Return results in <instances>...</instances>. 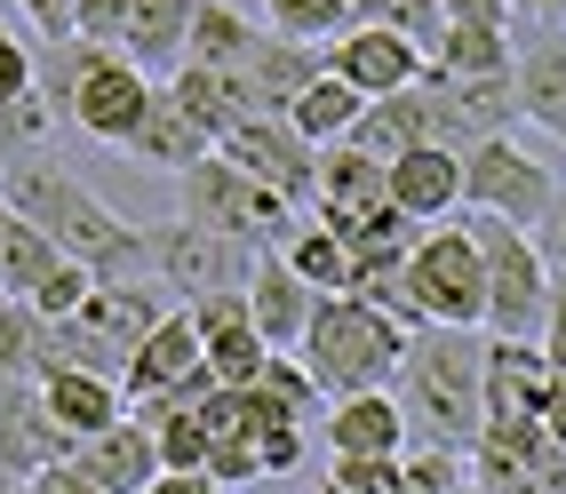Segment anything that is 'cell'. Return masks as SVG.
Here are the masks:
<instances>
[{
	"label": "cell",
	"mask_w": 566,
	"mask_h": 494,
	"mask_svg": "<svg viewBox=\"0 0 566 494\" xmlns=\"http://www.w3.org/2000/svg\"><path fill=\"white\" fill-rule=\"evenodd\" d=\"M518 120H535L543 136L566 144V41L518 56Z\"/></svg>",
	"instance_id": "4dcf8cb0"
},
{
	"label": "cell",
	"mask_w": 566,
	"mask_h": 494,
	"mask_svg": "<svg viewBox=\"0 0 566 494\" xmlns=\"http://www.w3.org/2000/svg\"><path fill=\"white\" fill-rule=\"evenodd\" d=\"M551 391H558V367L543 344L486 335V423H543Z\"/></svg>",
	"instance_id": "9a60e30c"
},
{
	"label": "cell",
	"mask_w": 566,
	"mask_h": 494,
	"mask_svg": "<svg viewBox=\"0 0 566 494\" xmlns=\"http://www.w3.org/2000/svg\"><path fill=\"white\" fill-rule=\"evenodd\" d=\"M407 351H415V335L399 319H384L375 303L319 295V312H312L304 351H295V359L319 375L327 399H352V391H391L399 375H407Z\"/></svg>",
	"instance_id": "277c9868"
},
{
	"label": "cell",
	"mask_w": 566,
	"mask_h": 494,
	"mask_svg": "<svg viewBox=\"0 0 566 494\" xmlns=\"http://www.w3.org/2000/svg\"><path fill=\"white\" fill-rule=\"evenodd\" d=\"M32 494H112V486L81 463V454H64V463H49L41 479H32Z\"/></svg>",
	"instance_id": "ee69618b"
},
{
	"label": "cell",
	"mask_w": 566,
	"mask_h": 494,
	"mask_svg": "<svg viewBox=\"0 0 566 494\" xmlns=\"http://www.w3.org/2000/svg\"><path fill=\"white\" fill-rule=\"evenodd\" d=\"M41 96H49L81 136L128 151V136L144 128V112L160 104V81H153L128 49L64 41V49H49V64H41Z\"/></svg>",
	"instance_id": "3957f363"
},
{
	"label": "cell",
	"mask_w": 566,
	"mask_h": 494,
	"mask_svg": "<svg viewBox=\"0 0 566 494\" xmlns=\"http://www.w3.org/2000/svg\"><path fill=\"white\" fill-rule=\"evenodd\" d=\"M41 335H49V319L0 287V383H32L41 375Z\"/></svg>",
	"instance_id": "d590c367"
},
{
	"label": "cell",
	"mask_w": 566,
	"mask_h": 494,
	"mask_svg": "<svg viewBox=\"0 0 566 494\" xmlns=\"http://www.w3.org/2000/svg\"><path fill=\"white\" fill-rule=\"evenodd\" d=\"M479 223V248H486V335H518V344H543V312H551V255L535 232L518 223Z\"/></svg>",
	"instance_id": "52a82bcc"
},
{
	"label": "cell",
	"mask_w": 566,
	"mask_h": 494,
	"mask_svg": "<svg viewBox=\"0 0 566 494\" xmlns=\"http://www.w3.org/2000/svg\"><path fill=\"white\" fill-rule=\"evenodd\" d=\"M128 151H136V160L144 168H168V176H192L200 160H208V151H216V136L192 120V112H184L176 96H168V81H160V104L153 112H144V128L128 136Z\"/></svg>",
	"instance_id": "cb8c5ba5"
},
{
	"label": "cell",
	"mask_w": 566,
	"mask_h": 494,
	"mask_svg": "<svg viewBox=\"0 0 566 494\" xmlns=\"http://www.w3.org/2000/svg\"><path fill=\"white\" fill-rule=\"evenodd\" d=\"M415 272V295H423V319L431 327H471L486 335V248H479V223L455 216V223H431L407 255Z\"/></svg>",
	"instance_id": "8992f818"
},
{
	"label": "cell",
	"mask_w": 566,
	"mask_h": 494,
	"mask_svg": "<svg viewBox=\"0 0 566 494\" xmlns=\"http://www.w3.org/2000/svg\"><path fill=\"white\" fill-rule=\"evenodd\" d=\"M81 463H88L112 494H153V479L168 471V463H160V431L144 423V414H128V423L96 431V439L81 446Z\"/></svg>",
	"instance_id": "7402d4cb"
},
{
	"label": "cell",
	"mask_w": 566,
	"mask_h": 494,
	"mask_svg": "<svg viewBox=\"0 0 566 494\" xmlns=\"http://www.w3.org/2000/svg\"><path fill=\"white\" fill-rule=\"evenodd\" d=\"M471 479L486 494H566V446L543 423H486L471 446Z\"/></svg>",
	"instance_id": "8fae6325"
},
{
	"label": "cell",
	"mask_w": 566,
	"mask_h": 494,
	"mask_svg": "<svg viewBox=\"0 0 566 494\" xmlns=\"http://www.w3.org/2000/svg\"><path fill=\"white\" fill-rule=\"evenodd\" d=\"M0 200H9V168H0Z\"/></svg>",
	"instance_id": "9f6ffc18"
},
{
	"label": "cell",
	"mask_w": 566,
	"mask_h": 494,
	"mask_svg": "<svg viewBox=\"0 0 566 494\" xmlns=\"http://www.w3.org/2000/svg\"><path fill=\"white\" fill-rule=\"evenodd\" d=\"M32 88H41V64H32V49L0 24V104H17V96H32Z\"/></svg>",
	"instance_id": "7bdbcfd3"
},
{
	"label": "cell",
	"mask_w": 566,
	"mask_h": 494,
	"mask_svg": "<svg viewBox=\"0 0 566 494\" xmlns=\"http://www.w3.org/2000/svg\"><path fill=\"white\" fill-rule=\"evenodd\" d=\"M359 24H384V32H407L415 49H439L447 41V0H352Z\"/></svg>",
	"instance_id": "f35d334b"
},
{
	"label": "cell",
	"mask_w": 566,
	"mask_h": 494,
	"mask_svg": "<svg viewBox=\"0 0 566 494\" xmlns=\"http://www.w3.org/2000/svg\"><path fill=\"white\" fill-rule=\"evenodd\" d=\"M9 208L41 223V232H49L72 263H88L96 287H112V280H153V248H144V223L112 216L81 176L49 160V151H41V160H17V168H9Z\"/></svg>",
	"instance_id": "6da1fadb"
},
{
	"label": "cell",
	"mask_w": 566,
	"mask_h": 494,
	"mask_svg": "<svg viewBox=\"0 0 566 494\" xmlns=\"http://www.w3.org/2000/svg\"><path fill=\"white\" fill-rule=\"evenodd\" d=\"M455 494H486V486H479V479H471V486H455Z\"/></svg>",
	"instance_id": "11a10c76"
},
{
	"label": "cell",
	"mask_w": 566,
	"mask_h": 494,
	"mask_svg": "<svg viewBox=\"0 0 566 494\" xmlns=\"http://www.w3.org/2000/svg\"><path fill=\"white\" fill-rule=\"evenodd\" d=\"M319 72H327V49H304V41H280V32H272V41L255 49L248 81H255L263 112H280V120H287V112H295V96H304V88L319 81Z\"/></svg>",
	"instance_id": "484cf974"
},
{
	"label": "cell",
	"mask_w": 566,
	"mask_h": 494,
	"mask_svg": "<svg viewBox=\"0 0 566 494\" xmlns=\"http://www.w3.org/2000/svg\"><path fill=\"white\" fill-rule=\"evenodd\" d=\"M327 72L335 81H352L367 104H384L415 81H431V56L407 41V32H384V24H352L344 41H327Z\"/></svg>",
	"instance_id": "5bb4252c"
},
{
	"label": "cell",
	"mask_w": 566,
	"mask_h": 494,
	"mask_svg": "<svg viewBox=\"0 0 566 494\" xmlns=\"http://www.w3.org/2000/svg\"><path fill=\"white\" fill-rule=\"evenodd\" d=\"M263 49V24H248L240 9H223V0H200L192 17V56L184 64H208V72H248Z\"/></svg>",
	"instance_id": "f1b7e54d"
},
{
	"label": "cell",
	"mask_w": 566,
	"mask_h": 494,
	"mask_svg": "<svg viewBox=\"0 0 566 494\" xmlns=\"http://www.w3.org/2000/svg\"><path fill=\"white\" fill-rule=\"evenodd\" d=\"M391 200L415 223H455L463 216V151H447V144L399 151V160H391Z\"/></svg>",
	"instance_id": "ac0fdd59"
},
{
	"label": "cell",
	"mask_w": 566,
	"mask_h": 494,
	"mask_svg": "<svg viewBox=\"0 0 566 494\" xmlns=\"http://www.w3.org/2000/svg\"><path fill=\"white\" fill-rule=\"evenodd\" d=\"M136 414L160 431V463H168V471H208V454H216V431H208V414H200V407H184V399H160V407H136Z\"/></svg>",
	"instance_id": "836d02e7"
},
{
	"label": "cell",
	"mask_w": 566,
	"mask_h": 494,
	"mask_svg": "<svg viewBox=\"0 0 566 494\" xmlns=\"http://www.w3.org/2000/svg\"><path fill=\"white\" fill-rule=\"evenodd\" d=\"M144 248H153V280H160L176 303L232 295V287L255 280V248L223 240V232H200L192 216H160V223H144Z\"/></svg>",
	"instance_id": "9c48e42d"
},
{
	"label": "cell",
	"mask_w": 566,
	"mask_h": 494,
	"mask_svg": "<svg viewBox=\"0 0 566 494\" xmlns=\"http://www.w3.org/2000/svg\"><path fill=\"white\" fill-rule=\"evenodd\" d=\"M184 312H192L200 344H216V335H232V327H255V312H248V287H232V295H200V303H184Z\"/></svg>",
	"instance_id": "b9f144b4"
},
{
	"label": "cell",
	"mask_w": 566,
	"mask_h": 494,
	"mask_svg": "<svg viewBox=\"0 0 566 494\" xmlns=\"http://www.w3.org/2000/svg\"><path fill=\"white\" fill-rule=\"evenodd\" d=\"M543 431L566 446V375H558V391H551V407H543Z\"/></svg>",
	"instance_id": "f907efd6"
},
{
	"label": "cell",
	"mask_w": 566,
	"mask_h": 494,
	"mask_svg": "<svg viewBox=\"0 0 566 494\" xmlns=\"http://www.w3.org/2000/svg\"><path fill=\"white\" fill-rule=\"evenodd\" d=\"M439 81H495V72H518L511 56V32H486V24H447V41L431 49Z\"/></svg>",
	"instance_id": "d6a6232c"
},
{
	"label": "cell",
	"mask_w": 566,
	"mask_h": 494,
	"mask_svg": "<svg viewBox=\"0 0 566 494\" xmlns=\"http://www.w3.org/2000/svg\"><path fill=\"white\" fill-rule=\"evenodd\" d=\"M64 263H72V255H64V248H56V240L41 232V223L9 208V248H0V287H9L17 303H32V295H41V287H49V280L64 272Z\"/></svg>",
	"instance_id": "f546056e"
},
{
	"label": "cell",
	"mask_w": 566,
	"mask_h": 494,
	"mask_svg": "<svg viewBox=\"0 0 566 494\" xmlns=\"http://www.w3.org/2000/svg\"><path fill=\"white\" fill-rule=\"evenodd\" d=\"M168 312H184V303H176L160 280H112V287L88 295V312H81V319L104 335L112 351H128V359H136V344H144V335H153Z\"/></svg>",
	"instance_id": "44dd1931"
},
{
	"label": "cell",
	"mask_w": 566,
	"mask_h": 494,
	"mask_svg": "<svg viewBox=\"0 0 566 494\" xmlns=\"http://www.w3.org/2000/svg\"><path fill=\"white\" fill-rule=\"evenodd\" d=\"M56 120L64 112L32 88V96H17V104H0V168H17V160H41L49 151V136H56Z\"/></svg>",
	"instance_id": "8d00e7d4"
},
{
	"label": "cell",
	"mask_w": 566,
	"mask_h": 494,
	"mask_svg": "<svg viewBox=\"0 0 566 494\" xmlns=\"http://www.w3.org/2000/svg\"><path fill=\"white\" fill-rule=\"evenodd\" d=\"M415 423L391 391H352L327 407V454H407Z\"/></svg>",
	"instance_id": "ffe728a7"
},
{
	"label": "cell",
	"mask_w": 566,
	"mask_h": 494,
	"mask_svg": "<svg viewBox=\"0 0 566 494\" xmlns=\"http://www.w3.org/2000/svg\"><path fill=\"white\" fill-rule=\"evenodd\" d=\"M399 407L423 446L471 454L486 439V335L471 327H423L399 375Z\"/></svg>",
	"instance_id": "7a4b0ae2"
},
{
	"label": "cell",
	"mask_w": 566,
	"mask_h": 494,
	"mask_svg": "<svg viewBox=\"0 0 566 494\" xmlns=\"http://www.w3.org/2000/svg\"><path fill=\"white\" fill-rule=\"evenodd\" d=\"M64 454H81V439L49 414L41 383H0V479L32 486L49 463H64Z\"/></svg>",
	"instance_id": "4fadbf2b"
},
{
	"label": "cell",
	"mask_w": 566,
	"mask_h": 494,
	"mask_svg": "<svg viewBox=\"0 0 566 494\" xmlns=\"http://www.w3.org/2000/svg\"><path fill=\"white\" fill-rule=\"evenodd\" d=\"M248 312H255V327H263V344H272V351H304V327L319 312V287L295 272L280 248H263L255 255V280H248Z\"/></svg>",
	"instance_id": "2e32d148"
},
{
	"label": "cell",
	"mask_w": 566,
	"mask_h": 494,
	"mask_svg": "<svg viewBox=\"0 0 566 494\" xmlns=\"http://www.w3.org/2000/svg\"><path fill=\"white\" fill-rule=\"evenodd\" d=\"M24 17L41 24L49 49H64V41H72V17H81V0H24Z\"/></svg>",
	"instance_id": "bcb514c9"
},
{
	"label": "cell",
	"mask_w": 566,
	"mask_h": 494,
	"mask_svg": "<svg viewBox=\"0 0 566 494\" xmlns=\"http://www.w3.org/2000/svg\"><path fill=\"white\" fill-rule=\"evenodd\" d=\"M208 391H216V375H208L200 327H192V312H168V319L136 344V359H128V407H160V399L200 407Z\"/></svg>",
	"instance_id": "30bf717a"
},
{
	"label": "cell",
	"mask_w": 566,
	"mask_h": 494,
	"mask_svg": "<svg viewBox=\"0 0 566 494\" xmlns=\"http://www.w3.org/2000/svg\"><path fill=\"white\" fill-rule=\"evenodd\" d=\"M543 351H551V367L566 375V272L551 280V312H543Z\"/></svg>",
	"instance_id": "c3c4849f"
},
{
	"label": "cell",
	"mask_w": 566,
	"mask_h": 494,
	"mask_svg": "<svg viewBox=\"0 0 566 494\" xmlns=\"http://www.w3.org/2000/svg\"><path fill=\"white\" fill-rule=\"evenodd\" d=\"M352 295L375 303L384 319H399L407 335H423V327H431V319H423V295H415L407 255H359V263H352Z\"/></svg>",
	"instance_id": "1f68e13d"
},
{
	"label": "cell",
	"mask_w": 566,
	"mask_h": 494,
	"mask_svg": "<svg viewBox=\"0 0 566 494\" xmlns=\"http://www.w3.org/2000/svg\"><path fill=\"white\" fill-rule=\"evenodd\" d=\"M359 112H367V96L352 88V81H335V72H319V81L295 96V112H287V128L304 136L312 151H327V144H352V128H359Z\"/></svg>",
	"instance_id": "4316f807"
},
{
	"label": "cell",
	"mask_w": 566,
	"mask_h": 494,
	"mask_svg": "<svg viewBox=\"0 0 566 494\" xmlns=\"http://www.w3.org/2000/svg\"><path fill=\"white\" fill-rule=\"evenodd\" d=\"M558 176L535 160V151H518L511 136H486L463 151V216H486V223H518V232H543L558 216Z\"/></svg>",
	"instance_id": "ba28073f"
},
{
	"label": "cell",
	"mask_w": 566,
	"mask_h": 494,
	"mask_svg": "<svg viewBox=\"0 0 566 494\" xmlns=\"http://www.w3.org/2000/svg\"><path fill=\"white\" fill-rule=\"evenodd\" d=\"M327 486H344V494H399V454H327Z\"/></svg>",
	"instance_id": "ab89813d"
},
{
	"label": "cell",
	"mask_w": 566,
	"mask_h": 494,
	"mask_svg": "<svg viewBox=\"0 0 566 494\" xmlns=\"http://www.w3.org/2000/svg\"><path fill=\"white\" fill-rule=\"evenodd\" d=\"M255 454H263V479L304 471V431H263V439H255Z\"/></svg>",
	"instance_id": "f6af8a7d"
},
{
	"label": "cell",
	"mask_w": 566,
	"mask_h": 494,
	"mask_svg": "<svg viewBox=\"0 0 566 494\" xmlns=\"http://www.w3.org/2000/svg\"><path fill=\"white\" fill-rule=\"evenodd\" d=\"M128 9H136V0H81V17H72V41L120 49V41H128Z\"/></svg>",
	"instance_id": "60d3db41"
},
{
	"label": "cell",
	"mask_w": 566,
	"mask_h": 494,
	"mask_svg": "<svg viewBox=\"0 0 566 494\" xmlns=\"http://www.w3.org/2000/svg\"><path fill=\"white\" fill-rule=\"evenodd\" d=\"M216 151H223L232 168H248L255 183H272V192H287L295 208H304V200H319V151H312L304 136H295V128L280 120V112H263V120L232 128V136H223Z\"/></svg>",
	"instance_id": "7c38bea8"
},
{
	"label": "cell",
	"mask_w": 566,
	"mask_h": 494,
	"mask_svg": "<svg viewBox=\"0 0 566 494\" xmlns=\"http://www.w3.org/2000/svg\"><path fill=\"white\" fill-rule=\"evenodd\" d=\"M518 0H447V24H486V32H511Z\"/></svg>",
	"instance_id": "7dc6e473"
},
{
	"label": "cell",
	"mask_w": 566,
	"mask_h": 494,
	"mask_svg": "<svg viewBox=\"0 0 566 494\" xmlns=\"http://www.w3.org/2000/svg\"><path fill=\"white\" fill-rule=\"evenodd\" d=\"M176 216H192L200 232H223V240H240V248H280L287 240V223H295V200L272 192V183H255L248 168H232L223 151H208V160L192 176H176Z\"/></svg>",
	"instance_id": "5b68a950"
},
{
	"label": "cell",
	"mask_w": 566,
	"mask_h": 494,
	"mask_svg": "<svg viewBox=\"0 0 566 494\" xmlns=\"http://www.w3.org/2000/svg\"><path fill=\"white\" fill-rule=\"evenodd\" d=\"M263 17H272L280 41H304V49H327V41H344L359 24L352 0H263Z\"/></svg>",
	"instance_id": "e575fe53"
},
{
	"label": "cell",
	"mask_w": 566,
	"mask_h": 494,
	"mask_svg": "<svg viewBox=\"0 0 566 494\" xmlns=\"http://www.w3.org/2000/svg\"><path fill=\"white\" fill-rule=\"evenodd\" d=\"M153 494H223V486H216L208 471H160V479H153Z\"/></svg>",
	"instance_id": "681fc988"
},
{
	"label": "cell",
	"mask_w": 566,
	"mask_h": 494,
	"mask_svg": "<svg viewBox=\"0 0 566 494\" xmlns=\"http://www.w3.org/2000/svg\"><path fill=\"white\" fill-rule=\"evenodd\" d=\"M375 208H391V160H375L359 144H327L319 151V223L352 232Z\"/></svg>",
	"instance_id": "e0dca14e"
},
{
	"label": "cell",
	"mask_w": 566,
	"mask_h": 494,
	"mask_svg": "<svg viewBox=\"0 0 566 494\" xmlns=\"http://www.w3.org/2000/svg\"><path fill=\"white\" fill-rule=\"evenodd\" d=\"M0 494H32V486H0Z\"/></svg>",
	"instance_id": "680465c9"
},
{
	"label": "cell",
	"mask_w": 566,
	"mask_h": 494,
	"mask_svg": "<svg viewBox=\"0 0 566 494\" xmlns=\"http://www.w3.org/2000/svg\"><path fill=\"white\" fill-rule=\"evenodd\" d=\"M543 232H551V240H558V255H566V200H558V216L543 223Z\"/></svg>",
	"instance_id": "f5cc1de1"
},
{
	"label": "cell",
	"mask_w": 566,
	"mask_h": 494,
	"mask_svg": "<svg viewBox=\"0 0 566 494\" xmlns=\"http://www.w3.org/2000/svg\"><path fill=\"white\" fill-rule=\"evenodd\" d=\"M41 399H49V414H56V423L72 431V439H96V431H112V423H128V383H112V375H81V367H72V375H49V383H41Z\"/></svg>",
	"instance_id": "603a6c76"
},
{
	"label": "cell",
	"mask_w": 566,
	"mask_h": 494,
	"mask_svg": "<svg viewBox=\"0 0 566 494\" xmlns=\"http://www.w3.org/2000/svg\"><path fill=\"white\" fill-rule=\"evenodd\" d=\"M168 96L192 112V120L223 144L232 128H248V120H263V96H255V81L248 72H208V64H176L168 72Z\"/></svg>",
	"instance_id": "d6986e66"
},
{
	"label": "cell",
	"mask_w": 566,
	"mask_h": 494,
	"mask_svg": "<svg viewBox=\"0 0 566 494\" xmlns=\"http://www.w3.org/2000/svg\"><path fill=\"white\" fill-rule=\"evenodd\" d=\"M280 255H287L319 295H352V240L335 232V223L295 216V223H287V240H280Z\"/></svg>",
	"instance_id": "83f0119b"
},
{
	"label": "cell",
	"mask_w": 566,
	"mask_h": 494,
	"mask_svg": "<svg viewBox=\"0 0 566 494\" xmlns=\"http://www.w3.org/2000/svg\"><path fill=\"white\" fill-rule=\"evenodd\" d=\"M263 367H272V344H263V327H232V335H216V344H208L216 391H255V383H263Z\"/></svg>",
	"instance_id": "74e56055"
},
{
	"label": "cell",
	"mask_w": 566,
	"mask_h": 494,
	"mask_svg": "<svg viewBox=\"0 0 566 494\" xmlns=\"http://www.w3.org/2000/svg\"><path fill=\"white\" fill-rule=\"evenodd\" d=\"M518 17H566V0H518Z\"/></svg>",
	"instance_id": "816d5d0a"
},
{
	"label": "cell",
	"mask_w": 566,
	"mask_h": 494,
	"mask_svg": "<svg viewBox=\"0 0 566 494\" xmlns=\"http://www.w3.org/2000/svg\"><path fill=\"white\" fill-rule=\"evenodd\" d=\"M0 486H9V479H0Z\"/></svg>",
	"instance_id": "91938a15"
},
{
	"label": "cell",
	"mask_w": 566,
	"mask_h": 494,
	"mask_svg": "<svg viewBox=\"0 0 566 494\" xmlns=\"http://www.w3.org/2000/svg\"><path fill=\"white\" fill-rule=\"evenodd\" d=\"M319 494H344V486H327V479H319Z\"/></svg>",
	"instance_id": "6f0895ef"
},
{
	"label": "cell",
	"mask_w": 566,
	"mask_h": 494,
	"mask_svg": "<svg viewBox=\"0 0 566 494\" xmlns=\"http://www.w3.org/2000/svg\"><path fill=\"white\" fill-rule=\"evenodd\" d=\"M0 248H9V200H0Z\"/></svg>",
	"instance_id": "db71d44e"
},
{
	"label": "cell",
	"mask_w": 566,
	"mask_h": 494,
	"mask_svg": "<svg viewBox=\"0 0 566 494\" xmlns=\"http://www.w3.org/2000/svg\"><path fill=\"white\" fill-rule=\"evenodd\" d=\"M192 17H200V0H136L120 49H128L144 72H176L184 56H192Z\"/></svg>",
	"instance_id": "d4e9b609"
}]
</instances>
